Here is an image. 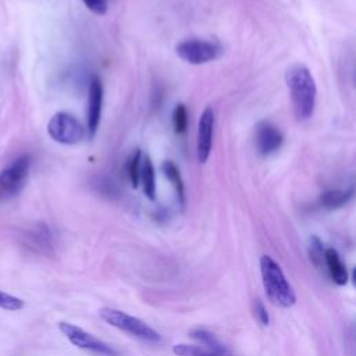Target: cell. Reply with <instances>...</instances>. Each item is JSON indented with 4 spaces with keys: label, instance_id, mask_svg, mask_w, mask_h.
Instances as JSON below:
<instances>
[{
    "label": "cell",
    "instance_id": "1",
    "mask_svg": "<svg viewBox=\"0 0 356 356\" xmlns=\"http://www.w3.org/2000/svg\"><path fill=\"white\" fill-rule=\"evenodd\" d=\"M293 113L298 121H307L314 111L317 88L309 68L303 64H293L285 74Z\"/></svg>",
    "mask_w": 356,
    "mask_h": 356
},
{
    "label": "cell",
    "instance_id": "2",
    "mask_svg": "<svg viewBox=\"0 0 356 356\" xmlns=\"http://www.w3.org/2000/svg\"><path fill=\"white\" fill-rule=\"evenodd\" d=\"M260 274L266 295L271 300V303L284 309L295 305V291L288 282L280 264L271 256L263 254L260 257Z\"/></svg>",
    "mask_w": 356,
    "mask_h": 356
},
{
    "label": "cell",
    "instance_id": "3",
    "mask_svg": "<svg viewBox=\"0 0 356 356\" xmlns=\"http://www.w3.org/2000/svg\"><path fill=\"white\" fill-rule=\"evenodd\" d=\"M99 316L107 324H110L121 331H125L129 335H134L136 338H140L147 342H154V343L161 341V337L156 330H153L150 325H147L140 318L127 314L125 312H121V310L113 309V307H102L99 310Z\"/></svg>",
    "mask_w": 356,
    "mask_h": 356
},
{
    "label": "cell",
    "instance_id": "4",
    "mask_svg": "<svg viewBox=\"0 0 356 356\" xmlns=\"http://www.w3.org/2000/svg\"><path fill=\"white\" fill-rule=\"evenodd\" d=\"M31 170V157L22 154L13 160L0 172V200L18 195L26 184Z\"/></svg>",
    "mask_w": 356,
    "mask_h": 356
},
{
    "label": "cell",
    "instance_id": "5",
    "mask_svg": "<svg viewBox=\"0 0 356 356\" xmlns=\"http://www.w3.org/2000/svg\"><path fill=\"white\" fill-rule=\"evenodd\" d=\"M58 330L61 334L76 348L88 350L90 353L99 355V356H118V352L111 348L108 343L100 341L90 332L85 331L83 328L74 325L67 321H60L58 323Z\"/></svg>",
    "mask_w": 356,
    "mask_h": 356
},
{
    "label": "cell",
    "instance_id": "6",
    "mask_svg": "<svg viewBox=\"0 0 356 356\" xmlns=\"http://www.w3.org/2000/svg\"><path fill=\"white\" fill-rule=\"evenodd\" d=\"M47 134L50 138L63 145H75L85 136V129L82 124L68 113H56L49 124Z\"/></svg>",
    "mask_w": 356,
    "mask_h": 356
},
{
    "label": "cell",
    "instance_id": "7",
    "mask_svg": "<svg viewBox=\"0 0 356 356\" xmlns=\"http://www.w3.org/2000/svg\"><path fill=\"white\" fill-rule=\"evenodd\" d=\"M175 51L178 57L189 64H206L216 58H218L222 53V49L220 44L203 40V39H188L184 42H179L175 46Z\"/></svg>",
    "mask_w": 356,
    "mask_h": 356
},
{
    "label": "cell",
    "instance_id": "8",
    "mask_svg": "<svg viewBox=\"0 0 356 356\" xmlns=\"http://www.w3.org/2000/svg\"><path fill=\"white\" fill-rule=\"evenodd\" d=\"M214 111L211 107H206L200 114L197 124V139H196V152L197 160L206 163L210 157L213 147V135H214Z\"/></svg>",
    "mask_w": 356,
    "mask_h": 356
},
{
    "label": "cell",
    "instance_id": "9",
    "mask_svg": "<svg viewBox=\"0 0 356 356\" xmlns=\"http://www.w3.org/2000/svg\"><path fill=\"white\" fill-rule=\"evenodd\" d=\"M103 106V85L99 76H93L89 83L88 111H86V129L89 138H93L100 122Z\"/></svg>",
    "mask_w": 356,
    "mask_h": 356
},
{
    "label": "cell",
    "instance_id": "10",
    "mask_svg": "<svg viewBox=\"0 0 356 356\" xmlns=\"http://www.w3.org/2000/svg\"><path fill=\"white\" fill-rule=\"evenodd\" d=\"M256 147L261 156H270L275 153L284 142L282 132L268 121H260L254 131Z\"/></svg>",
    "mask_w": 356,
    "mask_h": 356
},
{
    "label": "cell",
    "instance_id": "11",
    "mask_svg": "<svg viewBox=\"0 0 356 356\" xmlns=\"http://www.w3.org/2000/svg\"><path fill=\"white\" fill-rule=\"evenodd\" d=\"M24 245L42 254H50L53 252V235L47 225L38 224L24 234Z\"/></svg>",
    "mask_w": 356,
    "mask_h": 356
},
{
    "label": "cell",
    "instance_id": "12",
    "mask_svg": "<svg viewBox=\"0 0 356 356\" xmlns=\"http://www.w3.org/2000/svg\"><path fill=\"white\" fill-rule=\"evenodd\" d=\"M324 263L327 266V270L330 273L331 280L337 285H346L348 282V270L345 264L342 263L338 252L332 248H328L324 250Z\"/></svg>",
    "mask_w": 356,
    "mask_h": 356
},
{
    "label": "cell",
    "instance_id": "13",
    "mask_svg": "<svg viewBox=\"0 0 356 356\" xmlns=\"http://www.w3.org/2000/svg\"><path fill=\"white\" fill-rule=\"evenodd\" d=\"M139 182L142 185L143 193L150 199H156V177L154 167L147 154H145L140 160V171H139Z\"/></svg>",
    "mask_w": 356,
    "mask_h": 356
},
{
    "label": "cell",
    "instance_id": "14",
    "mask_svg": "<svg viewBox=\"0 0 356 356\" xmlns=\"http://www.w3.org/2000/svg\"><path fill=\"white\" fill-rule=\"evenodd\" d=\"M161 171H163L164 177L171 182L179 203L184 204V202H185V188H184V181H182V177L179 174L178 167L171 160H165L161 164Z\"/></svg>",
    "mask_w": 356,
    "mask_h": 356
},
{
    "label": "cell",
    "instance_id": "15",
    "mask_svg": "<svg viewBox=\"0 0 356 356\" xmlns=\"http://www.w3.org/2000/svg\"><path fill=\"white\" fill-rule=\"evenodd\" d=\"M352 195H353L352 189H349V191L331 189V191H327L321 195L320 202H321L323 207H325L328 210H334V209H339L343 204H346L350 200Z\"/></svg>",
    "mask_w": 356,
    "mask_h": 356
},
{
    "label": "cell",
    "instance_id": "16",
    "mask_svg": "<svg viewBox=\"0 0 356 356\" xmlns=\"http://www.w3.org/2000/svg\"><path fill=\"white\" fill-rule=\"evenodd\" d=\"M191 337L197 341L199 343L203 345V348L211 350V352H216V353H228L227 348L211 334L207 330H203V328H196L193 331H191Z\"/></svg>",
    "mask_w": 356,
    "mask_h": 356
},
{
    "label": "cell",
    "instance_id": "17",
    "mask_svg": "<svg viewBox=\"0 0 356 356\" xmlns=\"http://www.w3.org/2000/svg\"><path fill=\"white\" fill-rule=\"evenodd\" d=\"M174 355L177 356H229L228 353H216L199 345H188V343H178L172 348Z\"/></svg>",
    "mask_w": 356,
    "mask_h": 356
},
{
    "label": "cell",
    "instance_id": "18",
    "mask_svg": "<svg viewBox=\"0 0 356 356\" xmlns=\"http://www.w3.org/2000/svg\"><path fill=\"white\" fill-rule=\"evenodd\" d=\"M172 127L177 135L185 134L188 128V111L182 103H178L172 111Z\"/></svg>",
    "mask_w": 356,
    "mask_h": 356
},
{
    "label": "cell",
    "instance_id": "19",
    "mask_svg": "<svg viewBox=\"0 0 356 356\" xmlns=\"http://www.w3.org/2000/svg\"><path fill=\"white\" fill-rule=\"evenodd\" d=\"M140 160H142V153L139 149L132 153L129 161H128V177L131 181V185L136 188L139 185V171H140Z\"/></svg>",
    "mask_w": 356,
    "mask_h": 356
},
{
    "label": "cell",
    "instance_id": "20",
    "mask_svg": "<svg viewBox=\"0 0 356 356\" xmlns=\"http://www.w3.org/2000/svg\"><path fill=\"white\" fill-rule=\"evenodd\" d=\"M309 254H310V260L313 261L314 266L320 267L321 263L324 261V249H323V243L317 236H312L310 238V243H309Z\"/></svg>",
    "mask_w": 356,
    "mask_h": 356
},
{
    "label": "cell",
    "instance_id": "21",
    "mask_svg": "<svg viewBox=\"0 0 356 356\" xmlns=\"http://www.w3.org/2000/svg\"><path fill=\"white\" fill-rule=\"evenodd\" d=\"M24 300L21 298L13 296L7 292L0 291V309L8 310V312H17L24 307Z\"/></svg>",
    "mask_w": 356,
    "mask_h": 356
},
{
    "label": "cell",
    "instance_id": "22",
    "mask_svg": "<svg viewBox=\"0 0 356 356\" xmlns=\"http://www.w3.org/2000/svg\"><path fill=\"white\" fill-rule=\"evenodd\" d=\"M253 314H254V318H256L261 325H264V327L268 325V323H270L268 313H267L264 305H263L259 299L254 300V303H253Z\"/></svg>",
    "mask_w": 356,
    "mask_h": 356
},
{
    "label": "cell",
    "instance_id": "23",
    "mask_svg": "<svg viewBox=\"0 0 356 356\" xmlns=\"http://www.w3.org/2000/svg\"><path fill=\"white\" fill-rule=\"evenodd\" d=\"M83 4L95 14L103 15L107 11V0H82Z\"/></svg>",
    "mask_w": 356,
    "mask_h": 356
}]
</instances>
